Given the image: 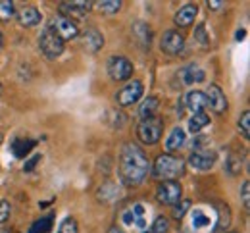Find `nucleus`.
<instances>
[{
  "label": "nucleus",
  "instance_id": "1",
  "mask_svg": "<svg viewBox=\"0 0 250 233\" xmlns=\"http://www.w3.org/2000/svg\"><path fill=\"white\" fill-rule=\"evenodd\" d=\"M148 171H150V162L146 152L135 143L124 145L120 152V177L125 185L127 187L141 185L146 179Z\"/></svg>",
  "mask_w": 250,
  "mask_h": 233
},
{
  "label": "nucleus",
  "instance_id": "2",
  "mask_svg": "<svg viewBox=\"0 0 250 233\" xmlns=\"http://www.w3.org/2000/svg\"><path fill=\"white\" fill-rule=\"evenodd\" d=\"M183 233H214L218 228V216H216V208L208 206V204H200V206H190L187 216L183 218Z\"/></svg>",
  "mask_w": 250,
  "mask_h": 233
},
{
  "label": "nucleus",
  "instance_id": "3",
  "mask_svg": "<svg viewBox=\"0 0 250 233\" xmlns=\"http://www.w3.org/2000/svg\"><path fill=\"white\" fill-rule=\"evenodd\" d=\"M152 175L160 181H177V177L185 175V160L175 154H160L154 160Z\"/></svg>",
  "mask_w": 250,
  "mask_h": 233
},
{
  "label": "nucleus",
  "instance_id": "4",
  "mask_svg": "<svg viewBox=\"0 0 250 233\" xmlns=\"http://www.w3.org/2000/svg\"><path fill=\"white\" fill-rule=\"evenodd\" d=\"M63 46H65V42L46 25V27L42 29L41 37H39V48H41L42 56H44L46 60H56V58L62 56Z\"/></svg>",
  "mask_w": 250,
  "mask_h": 233
},
{
  "label": "nucleus",
  "instance_id": "5",
  "mask_svg": "<svg viewBox=\"0 0 250 233\" xmlns=\"http://www.w3.org/2000/svg\"><path fill=\"white\" fill-rule=\"evenodd\" d=\"M162 133H164V120L158 116L141 120V124L137 126V137L143 145H156L162 139Z\"/></svg>",
  "mask_w": 250,
  "mask_h": 233
},
{
  "label": "nucleus",
  "instance_id": "6",
  "mask_svg": "<svg viewBox=\"0 0 250 233\" xmlns=\"http://www.w3.org/2000/svg\"><path fill=\"white\" fill-rule=\"evenodd\" d=\"M120 222L129 228H146V206L143 202H133L127 204L124 210L120 212Z\"/></svg>",
  "mask_w": 250,
  "mask_h": 233
},
{
  "label": "nucleus",
  "instance_id": "7",
  "mask_svg": "<svg viewBox=\"0 0 250 233\" xmlns=\"http://www.w3.org/2000/svg\"><path fill=\"white\" fill-rule=\"evenodd\" d=\"M183 195V187L179 181H160L154 191V197L164 206H175Z\"/></svg>",
  "mask_w": 250,
  "mask_h": 233
},
{
  "label": "nucleus",
  "instance_id": "8",
  "mask_svg": "<svg viewBox=\"0 0 250 233\" xmlns=\"http://www.w3.org/2000/svg\"><path fill=\"white\" fill-rule=\"evenodd\" d=\"M48 27H50L54 33L58 35L63 42L79 37V27H77V23H75L73 20H69V18L62 16V14L52 16V20L48 21Z\"/></svg>",
  "mask_w": 250,
  "mask_h": 233
},
{
  "label": "nucleus",
  "instance_id": "9",
  "mask_svg": "<svg viewBox=\"0 0 250 233\" xmlns=\"http://www.w3.org/2000/svg\"><path fill=\"white\" fill-rule=\"evenodd\" d=\"M160 48L167 56H179L185 50V35L177 29L164 31L162 39H160Z\"/></svg>",
  "mask_w": 250,
  "mask_h": 233
},
{
  "label": "nucleus",
  "instance_id": "10",
  "mask_svg": "<svg viewBox=\"0 0 250 233\" xmlns=\"http://www.w3.org/2000/svg\"><path fill=\"white\" fill-rule=\"evenodd\" d=\"M143 93H145V85H143V81L141 79H133V81H129L127 85H124L118 93H116V102L120 104V106H131V104H135V102H139V99L143 97Z\"/></svg>",
  "mask_w": 250,
  "mask_h": 233
},
{
  "label": "nucleus",
  "instance_id": "11",
  "mask_svg": "<svg viewBox=\"0 0 250 233\" xmlns=\"http://www.w3.org/2000/svg\"><path fill=\"white\" fill-rule=\"evenodd\" d=\"M108 75L114 79V81H127L131 75H133V62L125 56H112L108 60Z\"/></svg>",
  "mask_w": 250,
  "mask_h": 233
},
{
  "label": "nucleus",
  "instance_id": "12",
  "mask_svg": "<svg viewBox=\"0 0 250 233\" xmlns=\"http://www.w3.org/2000/svg\"><path fill=\"white\" fill-rule=\"evenodd\" d=\"M216 160H218L216 152L210 150V148H206V147L194 148V150L190 152V156H188V164L194 168V169H200V171L212 169L214 164H216Z\"/></svg>",
  "mask_w": 250,
  "mask_h": 233
},
{
  "label": "nucleus",
  "instance_id": "13",
  "mask_svg": "<svg viewBox=\"0 0 250 233\" xmlns=\"http://www.w3.org/2000/svg\"><path fill=\"white\" fill-rule=\"evenodd\" d=\"M58 6H60L62 16L69 18V20H75V18H83L87 12H91L93 2L91 0H63Z\"/></svg>",
  "mask_w": 250,
  "mask_h": 233
},
{
  "label": "nucleus",
  "instance_id": "14",
  "mask_svg": "<svg viewBox=\"0 0 250 233\" xmlns=\"http://www.w3.org/2000/svg\"><path fill=\"white\" fill-rule=\"evenodd\" d=\"M206 106H210V110L214 114H225L229 102H227V97L225 93L219 89L216 83H210V87L206 89Z\"/></svg>",
  "mask_w": 250,
  "mask_h": 233
},
{
  "label": "nucleus",
  "instance_id": "15",
  "mask_svg": "<svg viewBox=\"0 0 250 233\" xmlns=\"http://www.w3.org/2000/svg\"><path fill=\"white\" fill-rule=\"evenodd\" d=\"M81 44L87 52H98L104 46V35L100 33L96 27H87L81 35Z\"/></svg>",
  "mask_w": 250,
  "mask_h": 233
},
{
  "label": "nucleus",
  "instance_id": "16",
  "mask_svg": "<svg viewBox=\"0 0 250 233\" xmlns=\"http://www.w3.org/2000/svg\"><path fill=\"white\" fill-rule=\"evenodd\" d=\"M196 16H198V6L192 4V2H188L185 6H181L179 12L173 16V23H175L177 27H188V25H192V21L196 20Z\"/></svg>",
  "mask_w": 250,
  "mask_h": 233
},
{
  "label": "nucleus",
  "instance_id": "17",
  "mask_svg": "<svg viewBox=\"0 0 250 233\" xmlns=\"http://www.w3.org/2000/svg\"><path fill=\"white\" fill-rule=\"evenodd\" d=\"M16 18H18L20 25H23V27H37L42 21V16H41L39 8H35V6H23L20 12H16Z\"/></svg>",
  "mask_w": 250,
  "mask_h": 233
},
{
  "label": "nucleus",
  "instance_id": "18",
  "mask_svg": "<svg viewBox=\"0 0 250 233\" xmlns=\"http://www.w3.org/2000/svg\"><path fill=\"white\" fill-rule=\"evenodd\" d=\"M131 33L135 37V41L141 44L143 50L150 48V42H152V29L148 27V23H145V21H135L133 27H131Z\"/></svg>",
  "mask_w": 250,
  "mask_h": 233
},
{
  "label": "nucleus",
  "instance_id": "19",
  "mask_svg": "<svg viewBox=\"0 0 250 233\" xmlns=\"http://www.w3.org/2000/svg\"><path fill=\"white\" fill-rule=\"evenodd\" d=\"M185 143H187V131H185L181 126L173 127V131L166 139V150H167V154L181 150V148L185 147Z\"/></svg>",
  "mask_w": 250,
  "mask_h": 233
},
{
  "label": "nucleus",
  "instance_id": "20",
  "mask_svg": "<svg viewBox=\"0 0 250 233\" xmlns=\"http://www.w3.org/2000/svg\"><path fill=\"white\" fill-rule=\"evenodd\" d=\"M185 106L192 114L204 112V108H206V95H204V91H198V89L188 91L187 95H185Z\"/></svg>",
  "mask_w": 250,
  "mask_h": 233
},
{
  "label": "nucleus",
  "instance_id": "21",
  "mask_svg": "<svg viewBox=\"0 0 250 233\" xmlns=\"http://www.w3.org/2000/svg\"><path fill=\"white\" fill-rule=\"evenodd\" d=\"M181 79H183V85H192V83H202L204 79H206V73H204V69L198 66H194V64H190V66L183 67L181 69Z\"/></svg>",
  "mask_w": 250,
  "mask_h": 233
},
{
  "label": "nucleus",
  "instance_id": "22",
  "mask_svg": "<svg viewBox=\"0 0 250 233\" xmlns=\"http://www.w3.org/2000/svg\"><path fill=\"white\" fill-rule=\"evenodd\" d=\"M35 145H37V141H33V139H16L12 143V152L16 158H25L35 148Z\"/></svg>",
  "mask_w": 250,
  "mask_h": 233
},
{
  "label": "nucleus",
  "instance_id": "23",
  "mask_svg": "<svg viewBox=\"0 0 250 233\" xmlns=\"http://www.w3.org/2000/svg\"><path fill=\"white\" fill-rule=\"evenodd\" d=\"M120 197H122V193H120L118 185L112 183V181L104 183V185L98 189V199L102 200V202H114V200H118Z\"/></svg>",
  "mask_w": 250,
  "mask_h": 233
},
{
  "label": "nucleus",
  "instance_id": "24",
  "mask_svg": "<svg viewBox=\"0 0 250 233\" xmlns=\"http://www.w3.org/2000/svg\"><path fill=\"white\" fill-rule=\"evenodd\" d=\"M210 124V116L206 112H198V114H192L190 120H188V131L192 135L200 133L206 126Z\"/></svg>",
  "mask_w": 250,
  "mask_h": 233
},
{
  "label": "nucleus",
  "instance_id": "25",
  "mask_svg": "<svg viewBox=\"0 0 250 233\" xmlns=\"http://www.w3.org/2000/svg\"><path fill=\"white\" fill-rule=\"evenodd\" d=\"M225 171L229 175H239L243 171V158L239 152H229L225 160Z\"/></svg>",
  "mask_w": 250,
  "mask_h": 233
},
{
  "label": "nucleus",
  "instance_id": "26",
  "mask_svg": "<svg viewBox=\"0 0 250 233\" xmlns=\"http://www.w3.org/2000/svg\"><path fill=\"white\" fill-rule=\"evenodd\" d=\"M158 99L156 97H148L141 106H139V118L141 120H146V118H154L158 110Z\"/></svg>",
  "mask_w": 250,
  "mask_h": 233
},
{
  "label": "nucleus",
  "instance_id": "27",
  "mask_svg": "<svg viewBox=\"0 0 250 233\" xmlns=\"http://www.w3.org/2000/svg\"><path fill=\"white\" fill-rule=\"evenodd\" d=\"M214 208H216V216H218V228L216 230H227L229 224H231V210H229V206L219 202L218 206H214Z\"/></svg>",
  "mask_w": 250,
  "mask_h": 233
},
{
  "label": "nucleus",
  "instance_id": "28",
  "mask_svg": "<svg viewBox=\"0 0 250 233\" xmlns=\"http://www.w3.org/2000/svg\"><path fill=\"white\" fill-rule=\"evenodd\" d=\"M52 220H54V216H52V214H48V216H42V218L35 220L27 233H48L50 230H52Z\"/></svg>",
  "mask_w": 250,
  "mask_h": 233
},
{
  "label": "nucleus",
  "instance_id": "29",
  "mask_svg": "<svg viewBox=\"0 0 250 233\" xmlns=\"http://www.w3.org/2000/svg\"><path fill=\"white\" fill-rule=\"evenodd\" d=\"M93 6H96L104 14H116L122 10L124 2L122 0H100V2H93Z\"/></svg>",
  "mask_w": 250,
  "mask_h": 233
},
{
  "label": "nucleus",
  "instance_id": "30",
  "mask_svg": "<svg viewBox=\"0 0 250 233\" xmlns=\"http://www.w3.org/2000/svg\"><path fill=\"white\" fill-rule=\"evenodd\" d=\"M14 16H16V2L0 0V21H10Z\"/></svg>",
  "mask_w": 250,
  "mask_h": 233
},
{
  "label": "nucleus",
  "instance_id": "31",
  "mask_svg": "<svg viewBox=\"0 0 250 233\" xmlns=\"http://www.w3.org/2000/svg\"><path fill=\"white\" fill-rule=\"evenodd\" d=\"M190 206H192V202L188 199L185 200H179L175 206H173V212H171V216H173V220H177V222H181L185 216H187V212L190 210Z\"/></svg>",
  "mask_w": 250,
  "mask_h": 233
},
{
  "label": "nucleus",
  "instance_id": "32",
  "mask_svg": "<svg viewBox=\"0 0 250 233\" xmlns=\"http://www.w3.org/2000/svg\"><path fill=\"white\" fill-rule=\"evenodd\" d=\"M239 133L243 135L245 139L250 137V112H243L241 118H239Z\"/></svg>",
  "mask_w": 250,
  "mask_h": 233
},
{
  "label": "nucleus",
  "instance_id": "33",
  "mask_svg": "<svg viewBox=\"0 0 250 233\" xmlns=\"http://www.w3.org/2000/svg\"><path fill=\"white\" fill-rule=\"evenodd\" d=\"M150 233H169V222L166 216H158L152 224V230Z\"/></svg>",
  "mask_w": 250,
  "mask_h": 233
},
{
  "label": "nucleus",
  "instance_id": "34",
  "mask_svg": "<svg viewBox=\"0 0 250 233\" xmlns=\"http://www.w3.org/2000/svg\"><path fill=\"white\" fill-rule=\"evenodd\" d=\"M56 233H79V226H77L75 218H65Z\"/></svg>",
  "mask_w": 250,
  "mask_h": 233
},
{
  "label": "nucleus",
  "instance_id": "35",
  "mask_svg": "<svg viewBox=\"0 0 250 233\" xmlns=\"http://www.w3.org/2000/svg\"><path fill=\"white\" fill-rule=\"evenodd\" d=\"M194 39H196L202 46H208V44H210V39H208V35H206V25H204V23H200V25L194 29Z\"/></svg>",
  "mask_w": 250,
  "mask_h": 233
},
{
  "label": "nucleus",
  "instance_id": "36",
  "mask_svg": "<svg viewBox=\"0 0 250 233\" xmlns=\"http://www.w3.org/2000/svg\"><path fill=\"white\" fill-rule=\"evenodd\" d=\"M241 199H243V206L249 210L250 208V181L249 179L243 181V187H241Z\"/></svg>",
  "mask_w": 250,
  "mask_h": 233
},
{
  "label": "nucleus",
  "instance_id": "37",
  "mask_svg": "<svg viewBox=\"0 0 250 233\" xmlns=\"http://www.w3.org/2000/svg\"><path fill=\"white\" fill-rule=\"evenodd\" d=\"M12 214V204L8 200H0V224H4Z\"/></svg>",
  "mask_w": 250,
  "mask_h": 233
},
{
  "label": "nucleus",
  "instance_id": "38",
  "mask_svg": "<svg viewBox=\"0 0 250 233\" xmlns=\"http://www.w3.org/2000/svg\"><path fill=\"white\" fill-rule=\"evenodd\" d=\"M41 158H42L41 154H35L33 158H29V162H27V164L23 166V171H31L33 168H35V166H37V164H39V160H41Z\"/></svg>",
  "mask_w": 250,
  "mask_h": 233
},
{
  "label": "nucleus",
  "instance_id": "39",
  "mask_svg": "<svg viewBox=\"0 0 250 233\" xmlns=\"http://www.w3.org/2000/svg\"><path fill=\"white\" fill-rule=\"evenodd\" d=\"M206 6H208V8H212V10H219V8L223 6V2H218V0H212V2H210V0H208V2H206Z\"/></svg>",
  "mask_w": 250,
  "mask_h": 233
},
{
  "label": "nucleus",
  "instance_id": "40",
  "mask_svg": "<svg viewBox=\"0 0 250 233\" xmlns=\"http://www.w3.org/2000/svg\"><path fill=\"white\" fill-rule=\"evenodd\" d=\"M245 35H247V29H239L235 39H237V41H243V39H245Z\"/></svg>",
  "mask_w": 250,
  "mask_h": 233
},
{
  "label": "nucleus",
  "instance_id": "41",
  "mask_svg": "<svg viewBox=\"0 0 250 233\" xmlns=\"http://www.w3.org/2000/svg\"><path fill=\"white\" fill-rule=\"evenodd\" d=\"M108 233H125V232L120 228V226H112V228L108 230Z\"/></svg>",
  "mask_w": 250,
  "mask_h": 233
},
{
  "label": "nucleus",
  "instance_id": "42",
  "mask_svg": "<svg viewBox=\"0 0 250 233\" xmlns=\"http://www.w3.org/2000/svg\"><path fill=\"white\" fill-rule=\"evenodd\" d=\"M0 48H2V33H0Z\"/></svg>",
  "mask_w": 250,
  "mask_h": 233
},
{
  "label": "nucleus",
  "instance_id": "43",
  "mask_svg": "<svg viewBox=\"0 0 250 233\" xmlns=\"http://www.w3.org/2000/svg\"><path fill=\"white\" fill-rule=\"evenodd\" d=\"M0 233H10V232H8V230H2V232H0Z\"/></svg>",
  "mask_w": 250,
  "mask_h": 233
},
{
  "label": "nucleus",
  "instance_id": "44",
  "mask_svg": "<svg viewBox=\"0 0 250 233\" xmlns=\"http://www.w3.org/2000/svg\"><path fill=\"white\" fill-rule=\"evenodd\" d=\"M0 141H2V133H0Z\"/></svg>",
  "mask_w": 250,
  "mask_h": 233
},
{
  "label": "nucleus",
  "instance_id": "45",
  "mask_svg": "<svg viewBox=\"0 0 250 233\" xmlns=\"http://www.w3.org/2000/svg\"><path fill=\"white\" fill-rule=\"evenodd\" d=\"M227 233H237V232H227Z\"/></svg>",
  "mask_w": 250,
  "mask_h": 233
},
{
  "label": "nucleus",
  "instance_id": "46",
  "mask_svg": "<svg viewBox=\"0 0 250 233\" xmlns=\"http://www.w3.org/2000/svg\"><path fill=\"white\" fill-rule=\"evenodd\" d=\"M145 233H148V232H145Z\"/></svg>",
  "mask_w": 250,
  "mask_h": 233
}]
</instances>
